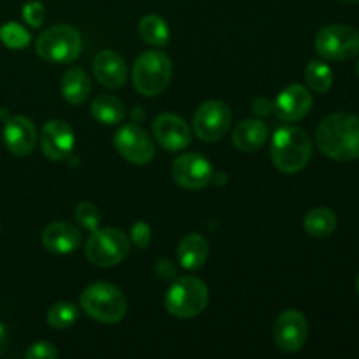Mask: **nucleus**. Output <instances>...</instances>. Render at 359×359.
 Masks as SVG:
<instances>
[{
  "label": "nucleus",
  "mask_w": 359,
  "mask_h": 359,
  "mask_svg": "<svg viewBox=\"0 0 359 359\" xmlns=\"http://www.w3.org/2000/svg\"><path fill=\"white\" fill-rule=\"evenodd\" d=\"M139 35L144 42L154 46V48H163L168 44L170 30H168L167 21L158 14H147L139 23Z\"/></svg>",
  "instance_id": "nucleus-24"
},
{
  "label": "nucleus",
  "mask_w": 359,
  "mask_h": 359,
  "mask_svg": "<svg viewBox=\"0 0 359 359\" xmlns=\"http://www.w3.org/2000/svg\"><path fill=\"white\" fill-rule=\"evenodd\" d=\"M91 93V79L81 67H72L62 77V97L69 104L79 105Z\"/></svg>",
  "instance_id": "nucleus-21"
},
{
  "label": "nucleus",
  "mask_w": 359,
  "mask_h": 359,
  "mask_svg": "<svg viewBox=\"0 0 359 359\" xmlns=\"http://www.w3.org/2000/svg\"><path fill=\"white\" fill-rule=\"evenodd\" d=\"M7 344H9V337H7L6 326L0 325V356H4L7 351Z\"/></svg>",
  "instance_id": "nucleus-34"
},
{
  "label": "nucleus",
  "mask_w": 359,
  "mask_h": 359,
  "mask_svg": "<svg viewBox=\"0 0 359 359\" xmlns=\"http://www.w3.org/2000/svg\"><path fill=\"white\" fill-rule=\"evenodd\" d=\"M269 139V126L259 119H244L233 130V144L242 153H256Z\"/></svg>",
  "instance_id": "nucleus-19"
},
{
  "label": "nucleus",
  "mask_w": 359,
  "mask_h": 359,
  "mask_svg": "<svg viewBox=\"0 0 359 359\" xmlns=\"http://www.w3.org/2000/svg\"><path fill=\"white\" fill-rule=\"evenodd\" d=\"M309 88L316 93H326L333 84V70L321 60H312L305 70Z\"/></svg>",
  "instance_id": "nucleus-25"
},
{
  "label": "nucleus",
  "mask_w": 359,
  "mask_h": 359,
  "mask_svg": "<svg viewBox=\"0 0 359 359\" xmlns=\"http://www.w3.org/2000/svg\"><path fill=\"white\" fill-rule=\"evenodd\" d=\"M79 318V309L72 302H58L48 311V325L55 330H69Z\"/></svg>",
  "instance_id": "nucleus-26"
},
{
  "label": "nucleus",
  "mask_w": 359,
  "mask_h": 359,
  "mask_svg": "<svg viewBox=\"0 0 359 359\" xmlns=\"http://www.w3.org/2000/svg\"><path fill=\"white\" fill-rule=\"evenodd\" d=\"M356 72H358V77H359V60H358V65H356Z\"/></svg>",
  "instance_id": "nucleus-37"
},
{
  "label": "nucleus",
  "mask_w": 359,
  "mask_h": 359,
  "mask_svg": "<svg viewBox=\"0 0 359 359\" xmlns=\"http://www.w3.org/2000/svg\"><path fill=\"white\" fill-rule=\"evenodd\" d=\"M312 104H314L312 93L307 88L302 84H291L277 95L273 102V112L280 121L294 123L304 119L311 112Z\"/></svg>",
  "instance_id": "nucleus-15"
},
{
  "label": "nucleus",
  "mask_w": 359,
  "mask_h": 359,
  "mask_svg": "<svg viewBox=\"0 0 359 359\" xmlns=\"http://www.w3.org/2000/svg\"><path fill=\"white\" fill-rule=\"evenodd\" d=\"M304 228L311 237L326 238L335 231L337 228V216L333 210L326 207H316L305 216Z\"/></svg>",
  "instance_id": "nucleus-23"
},
{
  "label": "nucleus",
  "mask_w": 359,
  "mask_h": 359,
  "mask_svg": "<svg viewBox=\"0 0 359 359\" xmlns=\"http://www.w3.org/2000/svg\"><path fill=\"white\" fill-rule=\"evenodd\" d=\"M154 272H156V276L160 277V279L170 280V279H175V272H177V269H175V265L170 262V259H158L156 266H154Z\"/></svg>",
  "instance_id": "nucleus-32"
},
{
  "label": "nucleus",
  "mask_w": 359,
  "mask_h": 359,
  "mask_svg": "<svg viewBox=\"0 0 359 359\" xmlns=\"http://www.w3.org/2000/svg\"><path fill=\"white\" fill-rule=\"evenodd\" d=\"M172 177L184 189H203L214 177L212 165L202 154L188 153L172 165Z\"/></svg>",
  "instance_id": "nucleus-12"
},
{
  "label": "nucleus",
  "mask_w": 359,
  "mask_h": 359,
  "mask_svg": "<svg viewBox=\"0 0 359 359\" xmlns=\"http://www.w3.org/2000/svg\"><path fill=\"white\" fill-rule=\"evenodd\" d=\"M312 140L298 126H284L272 137L270 158L273 167L283 174H297L311 161Z\"/></svg>",
  "instance_id": "nucleus-2"
},
{
  "label": "nucleus",
  "mask_w": 359,
  "mask_h": 359,
  "mask_svg": "<svg viewBox=\"0 0 359 359\" xmlns=\"http://www.w3.org/2000/svg\"><path fill=\"white\" fill-rule=\"evenodd\" d=\"M23 20L27 21L30 27L39 28L46 20V9L41 2L32 0V2L25 4L23 6Z\"/></svg>",
  "instance_id": "nucleus-29"
},
{
  "label": "nucleus",
  "mask_w": 359,
  "mask_h": 359,
  "mask_svg": "<svg viewBox=\"0 0 359 359\" xmlns=\"http://www.w3.org/2000/svg\"><path fill=\"white\" fill-rule=\"evenodd\" d=\"M81 309L93 321L114 325L125 318L128 304L118 286L111 283H95L81 293Z\"/></svg>",
  "instance_id": "nucleus-3"
},
{
  "label": "nucleus",
  "mask_w": 359,
  "mask_h": 359,
  "mask_svg": "<svg viewBox=\"0 0 359 359\" xmlns=\"http://www.w3.org/2000/svg\"><path fill=\"white\" fill-rule=\"evenodd\" d=\"M252 111L258 116H266L273 111V104H270L266 98H258V100L252 104Z\"/></svg>",
  "instance_id": "nucleus-33"
},
{
  "label": "nucleus",
  "mask_w": 359,
  "mask_h": 359,
  "mask_svg": "<svg viewBox=\"0 0 359 359\" xmlns=\"http://www.w3.org/2000/svg\"><path fill=\"white\" fill-rule=\"evenodd\" d=\"M130 237H132V242L137 245V248L146 249L147 244L151 242L149 224L144 223V221H137V223L132 226V233H130Z\"/></svg>",
  "instance_id": "nucleus-31"
},
{
  "label": "nucleus",
  "mask_w": 359,
  "mask_h": 359,
  "mask_svg": "<svg viewBox=\"0 0 359 359\" xmlns=\"http://www.w3.org/2000/svg\"><path fill=\"white\" fill-rule=\"evenodd\" d=\"M114 147L126 161L133 165H146L154 158L153 140L137 123H126L116 132Z\"/></svg>",
  "instance_id": "nucleus-10"
},
{
  "label": "nucleus",
  "mask_w": 359,
  "mask_h": 359,
  "mask_svg": "<svg viewBox=\"0 0 359 359\" xmlns=\"http://www.w3.org/2000/svg\"><path fill=\"white\" fill-rule=\"evenodd\" d=\"M93 72L102 86L107 90H118L126 81V63L119 53L102 49L93 60Z\"/></svg>",
  "instance_id": "nucleus-17"
},
{
  "label": "nucleus",
  "mask_w": 359,
  "mask_h": 359,
  "mask_svg": "<svg viewBox=\"0 0 359 359\" xmlns=\"http://www.w3.org/2000/svg\"><path fill=\"white\" fill-rule=\"evenodd\" d=\"M209 304V290L196 277H179L165 294V309L174 318L191 319L202 314Z\"/></svg>",
  "instance_id": "nucleus-4"
},
{
  "label": "nucleus",
  "mask_w": 359,
  "mask_h": 359,
  "mask_svg": "<svg viewBox=\"0 0 359 359\" xmlns=\"http://www.w3.org/2000/svg\"><path fill=\"white\" fill-rule=\"evenodd\" d=\"M76 221L88 231H95L100 226V210L90 202H81L76 209Z\"/></svg>",
  "instance_id": "nucleus-28"
},
{
  "label": "nucleus",
  "mask_w": 359,
  "mask_h": 359,
  "mask_svg": "<svg viewBox=\"0 0 359 359\" xmlns=\"http://www.w3.org/2000/svg\"><path fill=\"white\" fill-rule=\"evenodd\" d=\"M356 291H358V294H359V273H358V279H356Z\"/></svg>",
  "instance_id": "nucleus-36"
},
{
  "label": "nucleus",
  "mask_w": 359,
  "mask_h": 359,
  "mask_svg": "<svg viewBox=\"0 0 359 359\" xmlns=\"http://www.w3.org/2000/svg\"><path fill=\"white\" fill-rule=\"evenodd\" d=\"M0 41L9 49H23L30 44L32 35L25 27H21L16 21H9L4 27H0Z\"/></svg>",
  "instance_id": "nucleus-27"
},
{
  "label": "nucleus",
  "mask_w": 359,
  "mask_h": 359,
  "mask_svg": "<svg viewBox=\"0 0 359 359\" xmlns=\"http://www.w3.org/2000/svg\"><path fill=\"white\" fill-rule=\"evenodd\" d=\"M207 256H209V242L200 233H189L179 242L177 259L182 269L198 270L207 262Z\"/></svg>",
  "instance_id": "nucleus-20"
},
{
  "label": "nucleus",
  "mask_w": 359,
  "mask_h": 359,
  "mask_svg": "<svg viewBox=\"0 0 359 359\" xmlns=\"http://www.w3.org/2000/svg\"><path fill=\"white\" fill-rule=\"evenodd\" d=\"M316 140L323 153L339 161L359 158V118L347 112H337L323 119L316 132Z\"/></svg>",
  "instance_id": "nucleus-1"
},
{
  "label": "nucleus",
  "mask_w": 359,
  "mask_h": 359,
  "mask_svg": "<svg viewBox=\"0 0 359 359\" xmlns=\"http://www.w3.org/2000/svg\"><path fill=\"white\" fill-rule=\"evenodd\" d=\"M130 252V241L118 228H104L91 231L86 242V258L95 266H114L121 263Z\"/></svg>",
  "instance_id": "nucleus-7"
},
{
  "label": "nucleus",
  "mask_w": 359,
  "mask_h": 359,
  "mask_svg": "<svg viewBox=\"0 0 359 359\" xmlns=\"http://www.w3.org/2000/svg\"><path fill=\"white\" fill-rule=\"evenodd\" d=\"M60 353L56 351V347L49 342L32 344L27 353H25L27 359H56Z\"/></svg>",
  "instance_id": "nucleus-30"
},
{
  "label": "nucleus",
  "mask_w": 359,
  "mask_h": 359,
  "mask_svg": "<svg viewBox=\"0 0 359 359\" xmlns=\"http://www.w3.org/2000/svg\"><path fill=\"white\" fill-rule=\"evenodd\" d=\"M42 244L55 255H70L81 244L79 228L67 221H55L42 231Z\"/></svg>",
  "instance_id": "nucleus-18"
},
{
  "label": "nucleus",
  "mask_w": 359,
  "mask_h": 359,
  "mask_svg": "<svg viewBox=\"0 0 359 359\" xmlns=\"http://www.w3.org/2000/svg\"><path fill=\"white\" fill-rule=\"evenodd\" d=\"M172 79V60L163 51H146L135 60L132 70L133 86L144 97H156Z\"/></svg>",
  "instance_id": "nucleus-5"
},
{
  "label": "nucleus",
  "mask_w": 359,
  "mask_h": 359,
  "mask_svg": "<svg viewBox=\"0 0 359 359\" xmlns=\"http://www.w3.org/2000/svg\"><path fill=\"white\" fill-rule=\"evenodd\" d=\"M37 130L34 123L25 116L9 118L4 125V142L7 149L16 156H27L37 146Z\"/></svg>",
  "instance_id": "nucleus-16"
},
{
  "label": "nucleus",
  "mask_w": 359,
  "mask_h": 359,
  "mask_svg": "<svg viewBox=\"0 0 359 359\" xmlns=\"http://www.w3.org/2000/svg\"><path fill=\"white\" fill-rule=\"evenodd\" d=\"M153 135L163 149L170 153L186 149L191 142L188 123L177 114H160L153 121Z\"/></svg>",
  "instance_id": "nucleus-14"
},
{
  "label": "nucleus",
  "mask_w": 359,
  "mask_h": 359,
  "mask_svg": "<svg viewBox=\"0 0 359 359\" xmlns=\"http://www.w3.org/2000/svg\"><path fill=\"white\" fill-rule=\"evenodd\" d=\"M316 51L326 60H351L359 53V32L349 25H328L316 35Z\"/></svg>",
  "instance_id": "nucleus-8"
},
{
  "label": "nucleus",
  "mask_w": 359,
  "mask_h": 359,
  "mask_svg": "<svg viewBox=\"0 0 359 359\" xmlns=\"http://www.w3.org/2000/svg\"><path fill=\"white\" fill-rule=\"evenodd\" d=\"M231 125V111L224 102H203L193 116L195 135L203 142H216L223 139Z\"/></svg>",
  "instance_id": "nucleus-9"
},
{
  "label": "nucleus",
  "mask_w": 359,
  "mask_h": 359,
  "mask_svg": "<svg viewBox=\"0 0 359 359\" xmlns=\"http://www.w3.org/2000/svg\"><path fill=\"white\" fill-rule=\"evenodd\" d=\"M309 325L300 311H284L273 325V344L284 353H297L307 342Z\"/></svg>",
  "instance_id": "nucleus-11"
},
{
  "label": "nucleus",
  "mask_w": 359,
  "mask_h": 359,
  "mask_svg": "<svg viewBox=\"0 0 359 359\" xmlns=\"http://www.w3.org/2000/svg\"><path fill=\"white\" fill-rule=\"evenodd\" d=\"M91 116L102 125H118L125 118V105L112 95H98L91 102Z\"/></svg>",
  "instance_id": "nucleus-22"
},
{
  "label": "nucleus",
  "mask_w": 359,
  "mask_h": 359,
  "mask_svg": "<svg viewBox=\"0 0 359 359\" xmlns=\"http://www.w3.org/2000/svg\"><path fill=\"white\" fill-rule=\"evenodd\" d=\"M76 146L74 130L62 119H51L41 132V149L49 160L62 161L70 156Z\"/></svg>",
  "instance_id": "nucleus-13"
},
{
  "label": "nucleus",
  "mask_w": 359,
  "mask_h": 359,
  "mask_svg": "<svg viewBox=\"0 0 359 359\" xmlns=\"http://www.w3.org/2000/svg\"><path fill=\"white\" fill-rule=\"evenodd\" d=\"M342 2H346V4H359V0H342Z\"/></svg>",
  "instance_id": "nucleus-35"
},
{
  "label": "nucleus",
  "mask_w": 359,
  "mask_h": 359,
  "mask_svg": "<svg viewBox=\"0 0 359 359\" xmlns=\"http://www.w3.org/2000/svg\"><path fill=\"white\" fill-rule=\"evenodd\" d=\"M37 55L53 63H70L81 55V34L70 25H55L37 39Z\"/></svg>",
  "instance_id": "nucleus-6"
}]
</instances>
